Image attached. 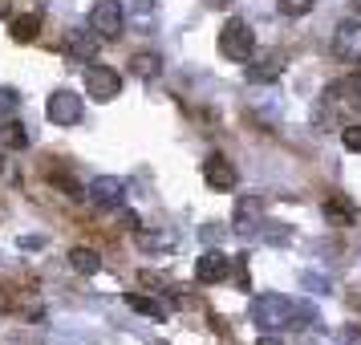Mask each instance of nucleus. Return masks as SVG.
Wrapping results in <instances>:
<instances>
[{
  "label": "nucleus",
  "mask_w": 361,
  "mask_h": 345,
  "mask_svg": "<svg viewBox=\"0 0 361 345\" xmlns=\"http://www.w3.org/2000/svg\"><path fill=\"white\" fill-rule=\"evenodd\" d=\"M341 147L345 150H357V155H361V126H357V122H345V126H341Z\"/></svg>",
  "instance_id": "obj_22"
},
{
  "label": "nucleus",
  "mask_w": 361,
  "mask_h": 345,
  "mask_svg": "<svg viewBox=\"0 0 361 345\" xmlns=\"http://www.w3.org/2000/svg\"><path fill=\"white\" fill-rule=\"evenodd\" d=\"M228 272H231V256H224L219 248L203 252V256H199V264H195L199 284H224V280H228Z\"/></svg>",
  "instance_id": "obj_11"
},
{
  "label": "nucleus",
  "mask_w": 361,
  "mask_h": 345,
  "mask_svg": "<svg viewBox=\"0 0 361 345\" xmlns=\"http://www.w3.org/2000/svg\"><path fill=\"white\" fill-rule=\"evenodd\" d=\"M333 57L337 61H361V20H341L333 29Z\"/></svg>",
  "instance_id": "obj_7"
},
{
  "label": "nucleus",
  "mask_w": 361,
  "mask_h": 345,
  "mask_svg": "<svg viewBox=\"0 0 361 345\" xmlns=\"http://www.w3.org/2000/svg\"><path fill=\"white\" fill-rule=\"evenodd\" d=\"M284 66H288V61H284V53H268V57H264L260 66H247V82H276L280 73H284Z\"/></svg>",
  "instance_id": "obj_13"
},
{
  "label": "nucleus",
  "mask_w": 361,
  "mask_h": 345,
  "mask_svg": "<svg viewBox=\"0 0 361 345\" xmlns=\"http://www.w3.org/2000/svg\"><path fill=\"white\" fill-rule=\"evenodd\" d=\"M8 13H13V0H0V20L8 17Z\"/></svg>",
  "instance_id": "obj_27"
},
{
  "label": "nucleus",
  "mask_w": 361,
  "mask_h": 345,
  "mask_svg": "<svg viewBox=\"0 0 361 345\" xmlns=\"http://www.w3.org/2000/svg\"><path fill=\"white\" fill-rule=\"evenodd\" d=\"M122 224H126L130 231H138V228H142V219H138L134 212H122Z\"/></svg>",
  "instance_id": "obj_25"
},
{
  "label": "nucleus",
  "mask_w": 361,
  "mask_h": 345,
  "mask_svg": "<svg viewBox=\"0 0 361 345\" xmlns=\"http://www.w3.org/2000/svg\"><path fill=\"white\" fill-rule=\"evenodd\" d=\"M69 264H73V272H82V277H94V272L102 268V256L94 252V248L78 244V248H69Z\"/></svg>",
  "instance_id": "obj_16"
},
{
  "label": "nucleus",
  "mask_w": 361,
  "mask_h": 345,
  "mask_svg": "<svg viewBox=\"0 0 361 345\" xmlns=\"http://www.w3.org/2000/svg\"><path fill=\"white\" fill-rule=\"evenodd\" d=\"M207 4H212V8H224V4H231V0H207Z\"/></svg>",
  "instance_id": "obj_29"
},
{
  "label": "nucleus",
  "mask_w": 361,
  "mask_h": 345,
  "mask_svg": "<svg viewBox=\"0 0 361 345\" xmlns=\"http://www.w3.org/2000/svg\"><path fill=\"white\" fill-rule=\"evenodd\" d=\"M0 138H4V147H8V150L29 147V131H25L20 122H4V131H0Z\"/></svg>",
  "instance_id": "obj_19"
},
{
  "label": "nucleus",
  "mask_w": 361,
  "mask_h": 345,
  "mask_svg": "<svg viewBox=\"0 0 361 345\" xmlns=\"http://www.w3.org/2000/svg\"><path fill=\"white\" fill-rule=\"evenodd\" d=\"M90 29L102 37V41H118L122 29H126V8L118 0H98L90 8Z\"/></svg>",
  "instance_id": "obj_4"
},
{
  "label": "nucleus",
  "mask_w": 361,
  "mask_h": 345,
  "mask_svg": "<svg viewBox=\"0 0 361 345\" xmlns=\"http://www.w3.org/2000/svg\"><path fill=\"white\" fill-rule=\"evenodd\" d=\"M361 118V82L353 78H337L325 85L321 106H317V126L321 131H337L345 122H357Z\"/></svg>",
  "instance_id": "obj_1"
},
{
  "label": "nucleus",
  "mask_w": 361,
  "mask_h": 345,
  "mask_svg": "<svg viewBox=\"0 0 361 345\" xmlns=\"http://www.w3.org/2000/svg\"><path fill=\"white\" fill-rule=\"evenodd\" d=\"M126 305H130V309H138V313H147V317H159V321L166 317V305H163V301H150V296L130 293V296H126Z\"/></svg>",
  "instance_id": "obj_18"
},
{
  "label": "nucleus",
  "mask_w": 361,
  "mask_h": 345,
  "mask_svg": "<svg viewBox=\"0 0 361 345\" xmlns=\"http://www.w3.org/2000/svg\"><path fill=\"white\" fill-rule=\"evenodd\" d=\"M0 171H4V155H0Z\"/></svg>",
  "instance_id": "obj_31"
},
{
  "label": "nucleus",
  "mask_w": 361,
  "mask_h": 345,
  "mask_svg": "<svg viewBox=\"0 0 361 345\" xmlns=\"http://www.w3.org/2000/svg\"><path fill=\"white\" fill-rule=\"evenodd\" d=\"M85 195L94 199V207H106L110 212V207H122L126 203V183L114 179V175H98V179L85 187Z\"/></svg>",
  "instance_id": "obj_9"
},
{
  "label": "nucleus",
  "mask_w": 361,
  "mask_h": 345,
  "mask_svg": "<svg viewBox=\"0 0 361 345\" xmlns=\"http://www.w3.org/2000/svg\"><path fill=\"white\" fill-rule=\"evenodd\" d=\"M325 219L329 224H337V228H349V224L357 219V207H353L345 195H329L325 199Z\"/></svg>",
  "instance_id": "obj_14"
},
{
  "label": "nucleus",
  "mask_w": 361,
  "mask_h": 345,
  "mask_svg": "<svg viewBox=\"0 0 361 345\" xmlns=\"http://www.w3.org/2000/svg\"><path fill=\"white\" fill-rule=\"evenodd\" d=\"M41 13H25V17H13V41H20V45H29V41H37L41 37Z\"/></svg>",
  "instance_id": "obj_17"
},
{
  "label": "nucleus",
  "mask_w": 361,
  "mask_h": 345,
  "mask_svg": "<svg viewBox=\"0 0 361 345\" xmlns=\"http://www.w3.org/2000/svg\"><path fill=\"white\" fill-rule=\"evenodd\" d=\"M256 345H284V341H280L276 333H264V337H260V341H256Z\"/></svg>",
  "instance_id": "obj_26"
},
{
  "label": "nucleus",
  "mask_w": 361,
  "mask_h": 345,
  "mask_svg": "<svg viewBox=\"0 0 361 345\" xmlns=\"http://www.w3.org/2000/svg\"><path fill=\"white\" fill-rule=\"evenodd\" d=\"M98 41L102 37L94 29H69L61 37V53H66L69 61H98Z\"/></svg>",
  "instance_id": "obj_8"
},
{
  "label": "nucleus",
  "mask_w": 361,
  "mask_h": 345,
  "mask_svg": "<svg viewBox=\"0 0 361 345\" xmlns=\"http://www.w3.org/2000/svg\"><path fill=\"white\" fill-rule=\"evenodd\" d=\"M85 90L94 102H114L122 94V73L110 66H90L85 69Z\"/></svg>",
  "instance_id": "obj_6"
},
{
  "label": "nucleus",
  "mask_w": 361,
  "mask_h": 345,
  "mask_svg": "<svg viewBox=\"0 0 361 345\" xmlns=\"http://www.w3.org/2000/svg\"><path fill=\"white\" fill-rule=\"evenodd\" d=\"M260 212H264L260 199H256V195H244L240 203H235V215H231L235 231H240V236H252V231L260 228Z\"/></svg>",
  "instance_id": "obj_12"
},
{
  "label": "nucleus",
  "mask_w": 361,
  "mask_h": 345,
  "mask_svg": "<svg viewBox=\"0 0 361 345\" xmlns=\"http://www.w3.org/2000/svg\"><path fill=\"white\" fill-rule=\"evenodd\" d=\"M337 345H361V329L357 325H341L337 329Z\"/></svg>",
  "instance_id": "obj_23"
},
{
  "label": "nucleus",
  "mask_w": 361,
  "mask_h": 345,
  "mask_svg": "<svg viewBox=\"0 0 361 345\" xmlns=\"http://www.w3.org/2000/svg\"><path fill=\"white\" fill-rule=\"evenodd\" d=\"M219 53L228 61H235V66H247L256 57V33L247 29V20H240V17L224 20V29H219Z\"/></svg>",
  "instance_id": "obj_3"
},
{
  "label": "nucleus",
  "mask_w": 361,
  "mask_h": 345,
  "mask_svg": "<svg viewBox=\"0 0 361 345\" xmlns=\"http://www.w3.org/2000/svg\"><path fill=\"white\" fill-rule=\"evenodd\" d=\"M203 183H207L212 191H231V187L240 183V171H235L224 155H207V159H203Z\"/></svg>",
  "instance_id": "obj_10"
},
{
  "label": "nucleus",
  "mask_w": 361,
  "mask_h": 345,
  "mask_svg": "<svg viewBox=\"0 0 361 345\" xmlns=\"http://www.w3.org/2000/svg\"><path fill=\"white\" fill-rule=\"evenodd\" d=\"M300 341H305V345H317V341H325V333L312 325V329H305V333H300Z\"/></svg>",
  "instance_id": "obj_24"
},
{
  "label": "nucleus",
  "mask_w": 361,
  "mask_h": 345,
  "mask_svg": "<svg viewBox=\"0 0 361 345\" xmlns=\"http://www.w3.org/2000/svg\"><path fill=\"white\" fill-rule=\"evenodd\" d=\"M138 244L147 248V252H154V248H171V244H175V236H171V231L154 236V231H142V228H138Z\"/></svg>",
  "instance_id": "obj_20"
},
{
  "label": "nucleus",
  "mask_w": 361,
  "mask_h": 345,
  "mask_svg": "<svg viewBox=\"0 0 361 345\" xmlns=\"http://www.w3.org/2000/svg\"><path fill=\"white\" fill-rule=\"evenodd\" d=\"M349 4H353V8H357V13H361V0H349Z\"/></svg>",
  "instance_id": "obj_30"
},
{
  "label": "nucleus",
  "mask_w": 361,
  "mask_h": 345,
  "mask_svg": "<svg viewBox=\"0 0 361 345\" xmlns=\"http://www.w3.org/2000/svg\"><path fill=\"white\" fill-rule=\"evenodd\" d=\"M0 309H13V301H8V293L0 289Z\"/></svg>",
  "instance_id": "obj_28"
},
{
  "label": "nucleus",
  "mask_w": 361,
  "mask_h": 345,
  "mask_svg": "<svg viewBox=\"0 0 361 345\" xmlns=\"http://www.w3.org/2000/svg\"><path fill=\"white\" fill-rule=\"evenodd\" d=\"M312 4L317 0H276V8L284 17H305V13H312Z\"/></svg>",
  "instance_id": "obj_21"
},
{
  "label": "nucleus",
  "mask_w": 361,
  "mask_h": 345,
  "mask_svg": "<svg viewBox=\"0 0 361 345\" xmlns=\"http://www.w3.org/2000/svg\"><path fill=\"white\" fill-rule=\"evenodd\" d=\"M300 305L296 301H288V296L280 293H260L256 301H252V309H247V317H252V325H260L264 333H280V329L296 325V317H300Z\"/></svg>",
  "instance_id": "obj_2"
},
{
  "label": "nucleus",
  "mask_w": 361,
  "mask_h": 345,
  "mask_svg": "<svg viewBox=\"0 0 361 345\" xmlns=\"http://www.w3.org/2000/svg\"><path fill=\"white\" fill-rule=\"evenodd\" d=\"M82 98L73 94V90H57V94H49V102H45V118H49L53 126H78L82 122Z\"/></svg>",
  "instance_id": "obj_5"
},
{
  "label": "nucleus",
  "mask_w": 361,
  "mask_h": 345,
  "mask_svg": "<svg viewBox=\"0 0 361 345\" xmlns=\"http://www.w3.org/2000/svg\"><path fill=\"white\" fill-rule=\"evenodd\" d=\"M130 73L134 78H142V82H154V78L163 73V57H159V53H134L130 57Z\"/></svg>",
  "instance_id": "obj_15"
}]
</instances>
